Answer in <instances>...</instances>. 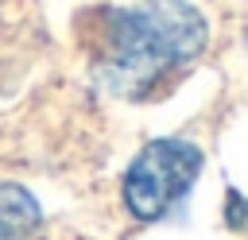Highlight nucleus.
Here are the masks:
<instances>
[{"label": "nucleus", "mask_w": 248, "mask_h": 240, "mask_svg": "<svg viewBox=\"0 0 248 240\" xmlns=\"http://www.w3.org/2000/svg\"><path fill=\"white\" fill-rule=\"evenodd\" d=\"M205 15L186 0H143L136 8H112L101 23L97 81L112 97H143L167 74L190 66L205 50Z\"/></svg>", "instance_id": "1"}, {"label": "nucleus", "mask_w": 248, "mask_h": 240, "mask_svg": "<svg viewBox=\"0 0 248 240\" xmlns=\"http://www.w3.org/2000/svg\"><path fill=\"white\" fill-rule=\"evenodd\" d=\"M202 174V151L190 139H151L124 174V205L140 221L163 217Z\"/></svg>", "instance_id": "2"}, {"label": "nucleus", "mask_w": 248, "mask_h": 240, "mask_svg": "<svg viewBox=\"0 0 248 240\" xmlns=\"http://www.w3.org/2000/svg\"><path fill=\"white\" fill-rule=\"evenodd\" d=\"M43 225V209L19 182H0V240H31Z\"/></svg>", "instance_id": "3"}, {"label": "nucleus", "mask_w": 248, "mask_h": 240, "mask_svg": "<svg viewBox=\"0 0 248 240\" xmlns=\"http://www.w3.org/2000/svg\"><path fill=\"white\" fill-rule=\"evenodd\" d=\"M229 225L232 228H248V205L236 190H229Z\"/></svg>", "instance_id": "4"}, {"label": "nucleus", "mask_w": 248, "mask_h": 240, "mask_svg": "<svg viewBox=\"0 0 248 240\" xmlns=\"http://www.w3.org/2000/svg\"><path fill=\"white\" fill-rule=\"evenodd\" d=\"M244 43H248V31H244Z\"/></svg>", "instance_id": "5"}]
</instances>
